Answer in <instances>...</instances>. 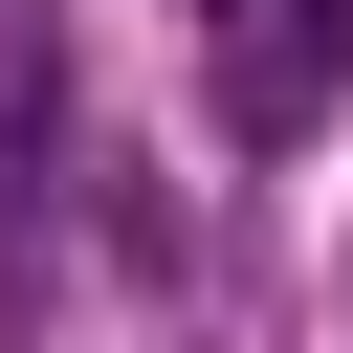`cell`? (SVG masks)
Wrapping results in <instances>:
<instances>
[{
    "label": "cell",
    "mask_w": 353,
    "mask_h": 353,
    "mask_svg": "<svg viewBox=\"0 0 353 353\" xmlns=\"http://www.w3.org/2000/svg\"><path fill=\"white\" fill-rule=\"evenodd\" d=\"M353 88V0H243V44H221V110L243 132H309Z\"/></svg>",
    "instance_id": "obj_1"
}]
</instances>
